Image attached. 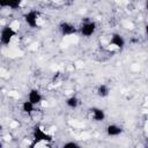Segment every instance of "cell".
Here are the masks:
<instances>
[{
  "label": "cell",
  "mask_w": 148,
  "mask_h": 148,
  "mask_svg": "<svg viewBox=\"0 0 148 148\" xmlns=\"http://www.w3.org/2000/svg\"><path fill=\"white\" fill-rule=\"evenodd\" d=\"M31 135H32V143L30 145L31 147L40 143H50L53 141V136L50 133H47L44 128H42L39 125H36L32 127Z\"/></svg>",
  "instance_id": "1"
},
{
  "label": "cell",
  "mask_w": 148,
  "mask_h": 148,
  "mask_svg": "<svg viewBox=\"0 0 148 148\" xmlns=\"http://www.w3.org/2000/svg\"><path fill=\"white\" fill-rule=\"evenodd\" d=\"M39 20H40V12L38 9H29L23 14V21L27 27L30 29L39 28Z\"/></svg>",
  "instance_id": "2"
},
{
  "label": "cell",
  "mask_w": 148,
  "mask_h": 148,
  "mask_svg": "<svg viewBox=\"0 0 148 148\" xmlns=\"http://www.w3.org/2000/svg\"><path fill=\"white\" fill-rule=\"evenodd\" d=\"M17 36V31L12 25H3L0 31V43L2 46H9Z\"/></svg>",
  "instance_id": "3"
},
{
  "label": "cell",
  "mask_w": 148,
  "mask_h": 148,
  "mask_svg": "<svg viewBox=\"0 0 148 148\" xmlns=\"http://www.w3.org/2000/svg\"><path fill=\"white\" fill-rule=\"evenodd\" d=\"M96 30H97V23L94 20H84L79 25V34L86 38H89L92 35H95Z\"/></svg>",
  "instance_id": "4"
},
{
  "label": "cell",
  "mask_w": 148,
  "mask_h": 148,
  "mask_svg": "<svg viewBox=\"0 0 148 148\" xmlns=\"http://www.w3.org/2000/svg\"><path fill=\"white\" fill-rule=\"evenodd\" d=\"M58 30H59L61 36L68 37V36H73L75 34H77L79 32V27H76L74 23H72L69 21H61L58 24Z\"/></svg>",
  "instance_id": "5"
},
{
  "label": "cell",
  "mask_w": 148,
  "mask_h": 148,
  "mask_svg": "<svg viewBox=\"0 0 148 148\" xmlns=\"http://www.w3.org/2000/svg\"><path fill=\"white\" fill-rule=\"evenodd\" d=\"M109 45L117 49V50H123L126 45V40L124 38L123 35H120L119 32H113L110 35V39H109Z\"/></svg>",
  "instance_id": "6"
},
{
  "label": "cell",
  "mask_w": 148,
  "mask_h": 148,
  "mask_svg": "<svg viewBox=\"0 0 148 148\" xmlns=\"http://www.w3.org/2000/svg\"><path fill=\"white\" fill-rule=\"evenodd\" d=\"M88 113H89V117L96 121V123H102L105 120L106 118V113L104 111V109L99 108V106H91L88 109Z\"/></svg>",
  "instance_id": "7"
},
{
  "label": "cell",
  "mask_w": 148,
  "mask_h": 148,
  "mask_svg": "<svg viewBox=\"0 0 148 148\" xmlns=\"http://www.w3.org/2000/svg\"><path fill=\"white\" fill-rule=\"evenodd\" d=\"M124 132V128L116 124V123H111L109 124L106 127H105V134L109 136V138H117V136H120Z\"/></svg>",
  "instance_id": "8"
},
{
  "label": "cell",
  "mask_w": 148,
  "mask_h": 148,
  "mask_svg": "<svg viewBox=\"0 0 148 148\" xmlns=\"http://www.w3.org/2000/svg\"><path fill=\"white\" fill-rule=\"evenodd\" d=\"M27 99H29L31 103H34V104L37 106V105H39V104L43 102L44 97H43V94L40 92V90H38V89H36V88H32V89L29 90V92H28V98H27Z\"/></svg>",
  "instance_id": "9"
},
{
  "label": "cell",
  "mask_w": 148,
  "mask_h": 148,
  "mask_svg": "<svg viewBox=\"0 0 148 148\" xmlns=\"http://www.w3.org/2000/svg\"><path fill=\"white\" fill-rule=\"evenodd\" d=\"M110 92H111V89H110L109 84H106V83H99L96 88V95L101 98L108 97L110 95Z\"/></svg>",
  "instance_id": "10"
},
{
  "label": "cell",
  "mask_w": 148,
  "mask_h": 148,
  "mask_svg": "<svg viewBox=\"0 0 148 148\" xmlns=\"http://www.w3.org/2000/svg\"><path fill=\"white\" fill-rule=\"evenodd\" d=\"M65 104H66L67 108H69L72 110H75V109H77L80 106L81 101L76 95H72V96H69V97H67L65 99Z\"/></svg>",
  "instance_id": "11"
},
{
  "label": "cell",
  "mask_w": 148,
  "mask_h": 148,
  "mask_svg": "<svg viewBox=\"0 0 148 148\" xmlns=\"http://www.w3.org/2000/svg\"><path fill=\"white\" fill-rule=\"evenodd\" d=\"M21 110H22V112H23L24 114L30 116V114H32V113L35 112L36 105H35L34 103H31L29 99H27V101L22 102V104H21Z\"/></svg>",
  "instance_id": "12"
},
{
  "label": "cell",
  "mask_w": 148,
  "mask_h": 148,
  "mask_svg": "<svg viewBox=\"0 0 148 148\" xmlns=\"http://www.w3.org/2000/svg\"><path fill=\"white\" fill-rule=\"evenodd\" d=\"M24 0H8L7 1V8L10 10H17L22 7Z\"/></svg>",
  "instance_id": "13"
},
{
  "label": "cell",
  "mask_w": 148,
  "mask_h": 148,
  "mask_svg": "<svg viewBox=\"0 0 148 148\" xmlns=\"http://www.w3.org/2000/svg\"><path fill=\"white\" fill-rule=\"evenodd\" d=\"M62 148H80L81 146H80V143L79 142H76V141H66V142H64L62 143V146H61Z\"/></svg>",
  "instance_id": "14"
},
{
  "label": "cell",
  "mask_w": 148,
  "mask_h": 148,
  "mask_svg": "<svg viewBox=\"0 0 148 148\" xmlns=\"http://www.w3.org/2000/svg\"><path fill=\"white\" fill-rule=\"evenodd\" d=\"M7 1L8 0H0V8H7Z\"/></svg>",
  "instance_id": "15"
},
{
  "label": "cell",
  "mask_w": 148,
  "mask_h": 148,
  "mask_svg": "<svg viewBox=\"0 0 148 148\" xmlns=\"http://www.w3.org/2000/svg\"><path fill=\"white\" fill-rule=\"evenodd\" d=\"M145 35H146V37H147V39H148V23L145 25Z\"/></svg>",
  "instance_id": "16"
},
{
  "label": "cell",
  "mask_w": 148,
  "mask_h": 148,
  "mask_svg": "<svg viewBox=\"0 0 148 148\" xmlns=\"http://www.w3.org/2000/svg\"><path fill=\"white\" fill-rule=\"evenodd\" d=\"M146 6H147V9H148V0H146Z\"/></svg>",
  "instance_id": "17"
}]
</instances>
